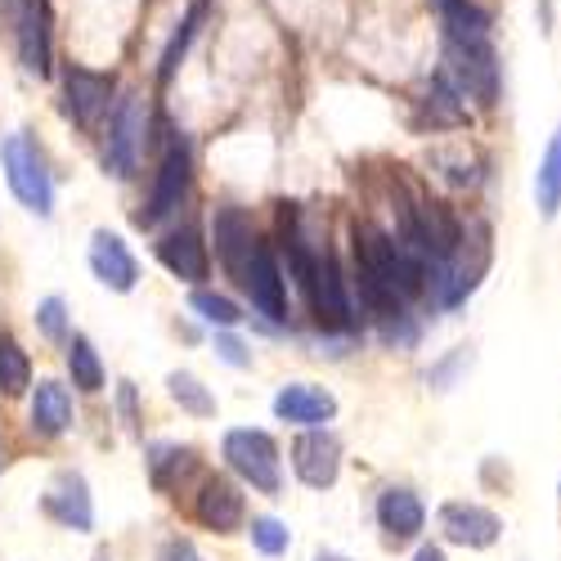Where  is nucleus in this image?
Here are the masks:
<instances>
[{
    "label": "nucleus",
    "instance_id": "obj_1",
    "mask_svg": "<svg viewBox=\"0 0 561 561\" xmlns=\"http://www.w3.org/2000/svg\"><path fill=\"white\" fill-rule=\"evenodd\" d=\"M0 167H5L10 194L32 211V216H50L55 211V180L45 171V158L27 135H5L0 139Z\"/></svg>",
    "mask_w": 561,
    "mask_h": 561
},
{
    "label": "nucleus",
    "instance_id": "obj_2",
    "mask_svg": "<svg viewBox=\"0 0 561 561\" xmlns=\"http://www.w3.org/2000/svg\"><path fill=\"white\" fill-rule=\"evenodd\" d=\"M220 454H225V462H229L252 490H261V494H278V490H284V472H278V445H274L265 432L233 427V432H225Z\"/></svg>",
    "mask_w": 561,
    "mask_h": 561
},
{
    "label": "nucleus",
    "instance_id": "obj_3",
    "mask_svg": "<svg viewBox=\"0 0 561 561\" xmlns=\"http://www.w3.org/2000/svg\"><path fill=\"white\" fill-rule=\"evenodd\" d=\"M145 130H149V104L145 95H122L108 113V145H104V158H108V171L130 180L139 171V153H145Z\"/></svg>",
    "mask_w": 561,
    "mask_h": 561
},
{
    "label": "nucleus",
    "instance_id": "obj_4",
    "mask_svg": "<svg viewBox=\"0 0 561 561\" xmlns=\"http://www.w3.org/2000/svg\"><path fill=\"white\" fill-rule=\"evenodd\" d=\"M190 175H194V153H190V139H171V149L162 153V167H158V180H153V194H149V211H139L135 220L139 225H158L167 220L180 198L190 194Z\"/></svg>",
    "mask_w": 561,
    "mask_h": 561
},
{
    "label": "nucleus",
    "instance_id": "obj_5",
    "mask_svg": "<svg viewBox=\"0 0 561 561\" xmlns=\"http://www.w3.org/2000/svg\"><path fill=\"white\" fill-rule=\"evenodd\" d=\"M293 472L310 485V490H329L342 472V445L333 432H323V427H310L297 436L293 445Z\"/></svg>",
    "mask_w": 561,
    "mask_h": 561
},
{
    "label": "nucleus",
    "instance_id": "obj_6",
    "mask_svg": "<svg viewBox=\"0 0 561 561\" xmlns=\"http://www.w3.org/2000/svg\"><path fill=\"white\" fill-rule=\"evenodd\" d=\"M314 314L323 323H333V329H346L351 323V297H346V278H342V265L337 256L323 248L319 261H314V278H310V288H306Z\"/></svg>",
    "mask_w": 561,
    "mask_h": 561
},
{
    "label": "nucleus",
    "instance_id": "obj_7",
    "mask_svg": "<svg viewBox=\"0 0 561 561\" xmlns=\"http://www.w3.org/2000/svg\"><path fill=\"white\" fill-rule=\"evenodd\" d=\"M440 535L458 548H490L503 535V522L481 503H445L440 507Z\"/></svg>",
    "mask_w": 561,
    "mask_h": 561
},
{
    "label": "nucleus",
    "instance_id": "obj_8",
    "mask_svg": "<svg viewBox=\"0 0 561 561\" xmlns=\"http://www.w3.org/2000/svg\"><path fill=\"white\" fill-rule=\"evenodd\" d=\"M243 288L252 297V306L270 319V323H284L288 319V293H284V274H278V261L265 243H256L252 252V265L243 274Z\"/></svg>",
    "mask_w": 561,
    "mask_h": 561
},
{
    "label": "nucleus",
    "instance_id": "obj_9",
    "mask_svg": "<svg viewBox=\"0 0 561 561\" xmlns=\"http://www.w3.org/2000/svg\"><path fill=\"white\" fill-rule=\"evenodd\" d=\"M90 270H95V278L113 293H135V284H139V261L108 229L90 233Z\"/></svg>",
    "mask_w": 561,
    "mask_h": 561
},
{
    "label": "nucleus",
    "instance_id": "obj_10",
    "mask_svg": "<svg viewBox=\"0 0 561 561\" xmlns=\"http://www.w3.org/2000/svg\"><path fill=\"white\" fill-rule=\"evenodd\" d=\"M211 239H216V256H220V265L243 284V274H248V265H252V252H256L252 220H248L239 207H220L216 220H211Z\"/></svg>",
    "mask_w": 561,
    "mask_h": 561
},
{
    "label": "nucleus",
    "instance_id": "obj_11",
    "mask_svg": "<svg viewBox=\"0 0 561 561\" xmlns=\"http://www.w3.org/2000/svg\"><path fill=\"white\" fill-rule=\"evenodd\" d=\"M19 59L32 77L55 72V50H50V0H27L19 19Z\"/></svg>",
    "mask_w": 561,
    "mask_h": 561
},
{
    "label": "nucleus",
    "instance_id": "obj_12",
    "mask_svg": "<svg viewBox=\"0 0 561 561\" xmlns=\"http://www.w3.org/2000/svg\"><path fill=\"white\" fill-rule=\"evenodd\" d=\"M274 413L284 417V423H297V427H323L337 417V396L314 387V382H288L274 396Z\"/></svg>",
    "mask_w": 561,
    "mask_h": 561
},
{
    "label": "nucleus",
    "instance_id": "obj_13",
    "mask_svg": "<svg viewBox=\"0 0 561 561\" xmlns=\"http://www.w3.org/2000/svg\"><path fill=\"white\" fill-rule=\"evenodd\" d=\"M64 108L77 126H95L108 113V95H113V77L90 72V68H68L64 77Z\"/></svg>",
    "mask_w": 561,
    "mask_h": 561
},
{
    "label": "nucleus",
    "instance_id": "obj_14",
    "mask_svg": "<svg viewBox=\"0 0 561 561\" xmlns=\"http://www.w3.org/2000/svg\"><path fill=\"white\" fill-rule=\"evenodd\" d=\"M194 512H198V522H203L207 530L229 535V530H239V526H243V494H239V485H233V481L211 477V481L203 485Z\"/></svg>",
    "mask_w": 561,
    "mask_h": 561
},
{
    "label": "nucleus",
    "instance_id": "obj_15",
    "mask_svg": "<svg viewBox=\"0 0 561 561\" xmlns=\"http://www.w3.org/2000/svg\"><path fill=\"white\" fill-rule=\"evenodd\" d=\"M378 522H382V530L400 543V539H417L423 535V526H427V507H423V499H417L413 490H404V485H391V490H382V499H378Z\"/></svg>",
    "mask_w": 561,
    "mask_h": 561
},
{
    "label": "nucleus",
    "instance_id": "obj_16",
    "mask_svg": "<svg viewBox=\"0 0 561 561\" xmlns=\"http://www.w3.org/2000/svg\"><path fill=\"white\" fill-rule=\"evenodd\" d=\"M45 512H50L55 522L72 526V530H90L95 526V507H90V494H85V481L77 472H64L50 494H45Z\"/></svg>",
    "mask_w": 561,
    "mask_h": 561
},
{
    "label": "nucleus",
    "instance_id": "obj_17",
    "mask_svg": "<svg viewBox=\"0 0 561 561\" xmlns=\"http://www.w3.org/2000/svg\"><path fill=\"white\" fill-rule=\"evenodd\" d=\"M158 261L175 278H184V284H198V278H207V248H203V239H198L194 229L167 233V239L158 243Z\"/></svg>",
    "mask_w": 561,
    "mask_h": 561
},
{
    "label": "nucleus",
    "instance_id": "obj_18",
    "mask_svg": "<svg viewBox=\"0 0 561 561\" xmlns=\"http://www.w3.org/2000/svg\"><path fill=\"white\" fill-rule=\"evenodd\" d=\"M68 427H72V400H68L64 382H55V378L36 382V396H32V432L45 436V440H55Z\"/></svg>",
    "mask_w": 561,
    "mask_h": 561
},
{
    "label": "nucleus",
    "instance_id": "obj_19",
    "mask_svg": "<svg viewBox=\"0 0 561 561\" xmlns=\"http://www.w3.org/2000/svg\"><path fill=\"white\" fill-rule=\"evenodd\" d=\"M535 203H539V216L552 220L561 211V126L552 130L548 149L539 158V171H535Z\"/></svg>",
    "mask_w": 561,
    "mask_h": 561
},
{
    "label": "nucleus",
    "instance_id": "obj_20",
    "mask_svg": "<svg viewBox=\"0 0 561 561\" xmlns=\"http://www.w3.org/2000/svg\"><path fill=\"white\" fill-rule=\"evenodd\" d=\"M203 14H207V0H194L190 14L175 23V32H171V41H167V50H162V59H158V81H162V85L180 72L184 55H190V45H194V36H198V27H203Z\"/></svg>",
    "mask_w": 561,
    "mask_h": 561
},
{
    "label": "nucleus",
    "instance_id": "obj_21",
    "mask_svg": "<svg viewBox=\"0 0 561 561\" xmlns=\"http://www.w3.org/2000/svg\"><path fill=\"white\" fill-rule=\"evenodd\" d=\"M68 373H72V387H81L85 396L104 391V364H100V351L90 346V337H68Z\"/></svg>",
    "mask_w": 561,
    "mask_h": 561
},
{
    "label": "nucleus",
    "instance_id": "obj_22",
    "mask_svg": "<svg viewBox=\"0 0 561 561\" xmlns=\"http://www.w3.org/2000/svg\"><path fill=\"white\" fill-rule=\"evenodd\" d=\"M32 387V359L27 351L10 337V333H0V396H23Z\"/></svg>",
    "mask_w": 561,
    "mask_h": 561
},
{
    "label": "nucleus",
    "instance_id": "obj_23",
    "mask_svg": "<svg viewBox=\"0 0 561 561\" xmlns=\"http://www.w3.org/2000/svg\"><path fill=\"white\" fill-rule=\"evenodd\" d=\"M445 36H490V14L477 0H436Z\"/></svg>",
    "mask_w": 561,
    "mask_h": 561
},
{
    "label": "nucleus",
    "instance_id": "obj_24",
    "mask_svg": "<svg viewBox=\"0 0 561 561\" xmlns=\"http://www.w3.org/2000/svg\"><path fill=\"white\" fill-rule=\"evenodd\" d=\"M167 391H171V400H175L184 413H194V417H216V396L194 378V373H171V378H167Z\"/></svg>",
    "mask_w": 561,
    "mask_h": 561
},
{
    "label": "nucleus",
    "instance_id": "obj_25",
    "mask_svg": "<svg viewBox=\"0 0 561 561\" xmlns=\"http://www.w3.org/2000/svg\"><path fill=\"white\" fill-rule=\"evenodd\" d=\"M190 310L203 323H211V329H233V323H243V310L239 306H233L225 293H207V288L190 293Z\"/></svg>",
    "mask_w": 561,
    "mask_h": 561
},
{
    "label": "nucleus",
    "instance_id": "obj_26",
    "mask_svg": "<svg viewBox=\"0 0 561 561\" xmlns=\"http://www.w3.org/2000/svg\"><path fill=\"white\" fill-rule=\"evenodd\" d=\"M36 329L45 342H68V301L64 297H45L36 306Z\"/></svg>",
    "mask_w": 561,
    "mask_h": 561
},
{
    "label": "nucleus",
    "instance_id": "obj_27",
    "mask_svg": "<svg viewBox=\"0 0 561 561\" xmlns=\"http://www.w3.org/2000/svg\"><path fill=\"white\" fill-rule=\"evenodd\" d=\"M288 543H293V535H288V526L278 522V517H256L252 522V548L256 552L278 557V552H288Z\"/></svg>",
    "mask_w": 561,
    "mask_h": 561
},
{
    "label": "nucleus",
    "instance_id": "obj_28",
    "mask_svg": "<svg viewBox=\"0 0 561 561\" xmlns=\"http://www.w3.org/2000/svg\"><path fill=\"white\" fill-rule=\"evenodd\" d=\"M216 355H220L225 364H233V368H248V364H252L248 346H243L239 337H229V333H220V337H216Z\"/></svg>",
    "mask_w": 561,
    "mask_h": 561
},
{
    "label": "nucleus",
    "instance_id": "obj_29",
    "mask_svg": "<svg viewBox=\"0 0 561 561\" xmlns=\"http://www.w3.org/2000/svg\"><path fill=\"white\" fill-rule=\"evenodd\" d=\"M158 561H203V557H198V548L190 539H167L162 552H158Z\"/></svg>",
    "mask_w": 561,
    "mask_h": 561
},
{
    "label": "nucleus",
    "instance_id": "obj_30",
    "mask_svg": "<svg viewBox=\"0 0 561 561\" xmlns=\"http://www.w3.org/2000/svg\"><path fill=\"white\" fill-rule=\"evenodd\" d=\"M413 561H445V552H440L436 543H423V548L413 552Z\"/></svg>",
    "mask_w": 561,
    "mask_h": 561
},
{
    "label": "nucleus",
    "instance_id": "obj_31",
    "mask_svg": "<svg viewBox=\"0 0 561 561\" xmlns=\"http://www.w3.org/2000/svg\"><path fill=\"white\" fill-rule=\"evenodd\" d=\"M314 561H346V557H337V552H319Z\"/></svg>",
    "mask_w": 561,
    "mask_h": 561
}]
</instances>
